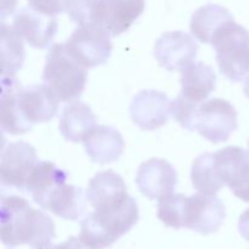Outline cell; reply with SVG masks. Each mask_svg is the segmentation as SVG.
I'll use <instances>...</instances> for the list:
<instances>
[{
	"label": "cell",
	"mask_w": 249,
	"mask_h": 249,
	"mask_svg": "<svg viewBox=\"0 0 249 249\" xmlns=\"http://www.w3.org/2000/svg\"><path fill=\"white\" fill-rule=\"evenodd\" d=\"M61 100L46 84L23 88L15 75L1 78V129L10 135L26 134L34 124L50 122Z\"/></svg>",
	"instance_id": "1"
},
{
	"label": "cell",
	"mask_w": 249,
	"mask_h": 249,
	"mask_svg": "<svg viewBox=\"0 0 249 249\" xmlns=\"http://www.w3.org/2000/svg\"><path fill=\"white\" fill-rule=\"evenodd\" d=\"M1 242L9 248L29 246L44 249L55 237V224L44 212L18 196H2L0 208Z\"/></svg>",
	"instance_id": "2"
},
{
	"label": "cell",
	"mask_w": 249,
	"mask_h": 249,
	"mask_svg": "<svg viewBox=\"0 0 249 249\" xmlns=\"http://www.w3.org/2000/svg\"><path fill=\"white\" fill-rule=\"evenodd\" d=\"M94 209L82 221L79 235L91 249L111 247L139 221V207L130 196Z\"/></svg>",
	"instance_id": "3"
},
{
	"label": "cell",
	"mask_w": 249,
	"mask_h": 249,
	"mask_svg": "<svg viewBox=\"0 0 249 249\" xmlns=\"http://www.w3.org/2000/svg\"><path fill=\"white\" fill-rule=\"evenodd\" d=\"M88 68L67 50L66 44H55L46 55L43 82L62 102L78 100L85 89Z\"/></svg>",
	"instance_id": "4"
},
{
	"label": "cell",
	"mask_w": 249,
	"mask_h": 249,
	"mask_svg": "<svg viewBox=\"0 0 249 249\" xmlns=\"http://www.w3.org/2000/svg\"><path fill=\"white\" fill-rule=\"evenodd\" d=\"M212 45L221 74L233 83L242 82L249 74V32L235 21L219 29Z\"/></svg>",
	"instance_id": "5"
},
{
	"label": "cell",
	"mask_w": 249,
	"mask_h": 249,
	"mask_svg": "<svg viewBox=\"0 0 249 249\" xmlns=\"http://www.w3.org/2000/svg\"><path fill=\"white\" fill-rule=\"evenodd\" d=\"M66 46L80 65L94 68L108 61L112 53L111 34L97 23L78 24Z\"/></svg>",
	"instance_id": "6"
},
{
	"label": "cell",
	"mask_w": 249,
	"mask_h": 249,
	"mask_svg": "<svg viewBox=\"0 0 249 249\" xmlns=\"http://www.w3.org/2000/svg\"><path fill=\"white\" fill-rule=\"evenodd\" d=\"M237 111L224 99H213L199 105L196 130L213 143L225 142L237 129Z\"/></svg>",
	"instance_id": "7"
},
{
	"label": "cell",
	"mask_w": 249,
	"mask_h": 249,
	"mask_svg": "<svg viewBox=\"0 0 249 249\" xmlns=\"http://www.w3.org/2000/svg\"><path fill=\"white\" fill-rule=\"evenodd\" d=\"M219 179L228 185L237 198L249 203V152L237 146H228L213 153Z\"/></svg>",
	"instance_id": "8"
},
{
	"label": "cell",
	"mask_w": 249,
	"mask_h": 249,
	"mask_svg": "<svg viewBox=\"0 0 249 249\" xmlns=\"http://www.w3.org/2000/svg\"><path fill=\"white\" fill-rule=\"evenodd\" d=\"M225 215V206L220 198L198 192L187 197L184 228L202 235H211L220 229Z\"/></svg>",
	"instance_id": "9"
},
{
	"label": "cell",
	"mask_w": 249,
	"mask_h": 249,
	"mask_svg": "<svg viewBox=\"0 0 249 249\" xmlns=\"http://www.w3.org/2000/svg\"><path fill=\"white\" fill-rule=\"evenodd\" d=\"M36 163V151L33 146L24 141L9 143L1 152V185L26 191L27 180Z\"/></svg>",
	"instance_id": "10"
},
{
	"label": "cell",
	"mask_w": 249,
	"mask_h": 249,
	"mask_svg": "<svg viewBox=\"0 0 249 249\" xmlns=\"http://www.w3.org/2000/svg\"><path fill=\"white\" fill-rule=\"evenodd\" d=\"M198 46L196 41L184 32H165L155 43L153 55L165 70L170 72L182 71L195 62Z\"/></svg>",
	"instance_id": "11"
},
{
	"label": "cell",
	"mask_w": 249,
	"mask_h": 249,
	"mask_svg": "<svg viewBox=\"0 0 249 249\" xmlns=\"http://www.w3.org/2000/svg\"><path fill=\"white\" fill-rule=\"evenodd\" d=\"M130 117L142 130H156L164 125L172 116V101L164 92L142 90L130 104Z\"/></svg>",
	"instance_id": "12"
},
{
	"label": "cell",
	"mask_w": 249,
	"mask_h": 249,
	"mask_svg": "<svg viewBox=\"0 0 249 249\" xmlns=\"http://www.w3.org/2000/svg\"><path fill=\"white\" fill-rule=\"evenodd\" d=\"M136 184L143 196L160 201L174 192L178 185V173L165 160L151 158L139 167Z\"/></svg>",
	"instance_id": "13"
},
{
	"label": "cell",
	"mask_w": 249,
	"mask_h": 249,
	"mask_svg": "<svg viewBox=\"0 0 249 249\" xmlns=\"http://www.w3.org/2000/svg\"><path fill=\"white\" fill-rule=\"evenodd\" d=\"M12 27L31 46L46 49L57 32V21L51 15H45L29 7L19 10L14 17Z\"/></svg>",
	"instance_id": "14"
},
{
	"label": "cell",
	"mask_w": 249,
	"mask_h": 249,
	"mask_svg": "<svg viewBox=\"0 0 249 249\" xmlns=\"http://www.w3.org/2000/svg\"><path fill=\"white\" fill-rule=\"evenodd\" d=\"M87 192L67 181L56 185L40 203L45 211L66 220H78L87 211Z\"/></svg>",
	"instance_id": "15"
},
{
	"label": "cell",
	"mask_w": 249,
	"mask_h": 249,
	"mask_svg": "<svg viewBox=\"0 0 249 249\" xmlns=\"http://www.w3.org/2000/svg\"><path fill=\"white\" fill-rule=\"evenodd\" d=\"M83 142L92 162L100 164L117 162L125 148L122 134L116 128L106 125L95 126Z\"/></svg>",
	"instance_id": "16"
},
{
	"label": "cell",
	"mask_w": 249,
	"mask_h": 249,
	"mask_svg": "<svg viewBox=\"0 0 249 249\" xmlns=\"http://www.w3.org/2000/svg\"><path fill=\"white\" fill-rule=\"evenodd\" d=\"M145 10V0H106L100 24L112 36L128 31Z\"/></svg>",
	"instance_id": "17"
},
{
	"label": "cell",
	"mask_w": 249,
	"mask_h": 249,
	"mask_svg": "<svg viewBox=\"0 0 249 249\" xmlns=\"http://www.w3.org/2000/svg\"><path fill=\"white\" fill-rule=\"evenodd\" d=\"M180 83V95L190 101L201 105L215 89L216 74L213 68L204 65L203 62H192L181 71Z\"/></svg>",
	"instance_id": "18"
},
{
	"label": "cell",
	"mask_w": 249,
	"mask_h": 249,
	"mask_svg": "<svg viewBox=\"0 0 249 249\" xmlns=\"http://www.w3.org/2000/svg\"><path fill=\"white\" fill-rule=\"evenodd\" d=\"M231 21H235V18L228 9L220 5L208 4L195 11L190 29L197 40L203 44H212L216 32Z\"/></svg>",
	"instance_id": "19"
},
{
	"label": "cell",
	"mask_w": 249,
	"mask_h": 249,
	"mask_svg": "<svg viewBox=\"0 0 249 249\" xmlns=\"http://www.w3.org/2000/svg\"><path fill=\"white\" fill-rule=\"evenodd\" d=\"M96 126V118L91 108L80 101L65 107L60 118V131L63 138L72 142L83 141Z\"/></svg>",
	"instance_id": "20"
},
{
	"label": "cell",
	"mask_w": 249,
	"mask_h": 249,
	"mask_svg": "<svg viewBox=\"0 0 249 249\" xmlns=\"http://www.w3.org/2000/svg\"><path fill=\"white\" fill-rule=\"evenodd\" d=\"M128 196V190L123 178L113 170L97 173L89 181L87 190L88 201L94 208L121 201Z\"/></svg>",
	"instance_id": "21"
},
{
	"label": "cell",
	"mask_w": 249,
	"mask_h": 249,
	"mask_svg": "<svg viewBox=\"0 0 249 249\" xmlns=\"http://www.w3.org/2000/svg\"><path fill=\"white\" fill-rule=\"evenodd\" d=\"M67 173L56 167L53 162L41 160L34 165L29 174L26 191L31 194L33 201L40 206L49 192L60 182L67 181Z\"/></svg>",
	"instance_id": "22"
},
{
	"label": "cell",
	"mask_w": 249,
	"mask_h": 249,
	"mask_svg": "<svg viewBox=\"0 0 249 249\" xmlns=\"http://www.w3.org/2000/svg\"><path fill=\"white\" fill-rule=\"evenodd\" d=\"M1 67L2 75H15L21 70L24 61V48L22 36L12 26L1 23Z\"/></svg>",
	"instance_id": "23"
},
{
	"label": "cell",
	"mask_w": 249,
	"mask_h": 249,
	"mask_svg": "<svg viewBox=\"0 0 249 249\" xmlns=\"http://www.w3.org/2000/svg\"><path fill=\"white\" fill-rule=\"evenodd\" d=\"M191 180L195 189L204 195L215 196L223 189L224 184L219 179L214 168L213 153H203L194 160Z\"/></svg>",
	"instance_id": "24"
},
{
	"label": "cell",
	"mask_w": 249,
	"mask_h": 249,
	"mask_svg": "<svg viewBox=\"0 0 249 249\" xmlns=\"http://www.w3.org/2000/svg\"><path fill=\"white\" fill-rule=\"evenodd\" d=\"M105 1L106 0H63V10L78 24H100Z\"/></svg>",
	"instance_id": "25"
},
{
	"label": "cell",
	"mask_w": 249,
	"mask_h": 249,
	"mask_svg": "<svg viewBox=\"0 0 249 249\" xmlns=\"http://www.w3.org/2000/svg\"><path fill=\"white\" fill-rule=\"evenodd\" d=\"M187 197L181 194H170L160 199L157 216L163 224L173 229L184 228L185 204Z\"/></svg>",
	"instance_id": "26"
},
{
	"label": "cell",
	"mask_w": 249,
	"mask_h": 249,
	"mask_svg": "<svg viewBox=\"0 0 249 249\" xmlns=\"http://www.w3.org/2000/svg\"><path fill=\"white\" fill-rule=\"evenodd\" d=\"M199 105L179 95L172 101V117L187 130H196V116Z\"/></svg>",
	"instance_id": "27"
},
{
	"label": "cell",
	"mask_w": 249,
	"mask_h": 249,
	"mask_svg": "<svg viewBox=\"0 0 249 249\" xmlns=\"http://www.w3.org/2000/svg\"><path fill=\"white\" fill-rule=\"evenodd\" d=\"M32 9L45 15L61 14L63 11V0H27Z\"/></svg>",
	"instance_id": "28"
},
{
	"label": "cell",
	"mask_w": 249,
	"mask_h": 249,
	"mask_svg": "<svg viewBox=\"0 0 249 249\" xmlns=\"http://www.w3.org/2000/svg\"><path fill=\"white\" fill-rule=\"evenodd\" d=\"M50 249H91L88 247L79 237H70L60 245L50 246Z\"/></svg>",
	"instance_id": "29"
},
{
	"label": "cell",
	"mask_w": 249,
	"mask_h": 249,
	"mask_svg": "<svg viewBox=\"0 0 249 249\" xmlns=\"http://www.w3.org/2000/svg\"><path fill=\"white\" fill-rule=\"evenodd\" d=\"M238 231L245 240L249 241V209L245 211L238 220Z\"/></svg>",
	"instance_id": "30"
},
{
	"label": "cell",
	"mask_w": 249,
	"mask_h": 249,
	"mask_svg": "<svg viewBox=\"0 0 249 249\" xmlns=\"http://www.w3.org/2000/svg\"><path fill=\"white\" fill-rule=\"evenodd\" d=\"M16 1L17 0H1V19H5L14 12Z\"/></svg>",
	"instance_id": "31"
},
{
	"label": "cell",
	"mask_w": 249,
	"mask_h": 249,
	"mask_svg": "<svg viewBox=\"0 0 249 249\" xmlns=\"http://www.w3.org/2000/svg\"><path fill=\"white\" fill-rule=\"evenodd\" d=\"M243 91H245V95L249 99V75L246 78L245 80V87H243Z\"/></svg>",
	"instance_id": "32"
},
{
	"label": "cell",
	"mask_w": 249,
	"mask_h": 249,
	"mask_svg": "<svg viewBox=\"0 0 249 249\" xmlns=\"http://www.w3.org/2000/svg\"><path fill=\"white\" fill-rule=\"evenodd\" d=\"M44 249H50V248H49V247H48V248H44Z\"/></svg>",
	"instance_id": "33"
},
{
	"label": "cell",
	"mask_w": 249,
	"mask_h": 249,
	"mask_svg": "<svg viewBox=\"0 0 249 249\" xmlns=\"http://www.w3.org/2000/svg\"><path fill=\"white\" fill-rule=\"evenodd\" d=\"M248 146H249V142H248Z\"/></svg>",
	"instance_id": "34"
}]
</instances>
